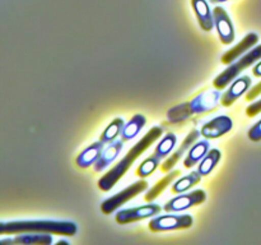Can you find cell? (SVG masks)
Segmentation results:
<instances>
[{
  "instance_id": "6da1fadb",
  "label": "cell",
  "mask_w": 261,
  "mask_h": 245,
  "mask_svg": "<svg viewBox=\"0 0 261 245\" xmlns=\"http://www.w3.org/2000/svg\"><path fill=\"white\" fill-rule=\"evenodd\" d=\"M162 134L163 129L161 127H153L152 129L148 130L147 134H145L142 139L138 140V142L135 143L134 147L130 148L129 152L126 153V156H125L119 163H116L109 173L105 174V175L99 179L98 188L103 191H109L110 189L114 188V186L116 185L117 181L127 173V170H129L130 167H132V165L137 161V158L139 157V156H142Z\"/></svg>"
},
{
  "instance_id": "7a4b0ae2",
  "label": "cell",
  "mask_w": 261,
  "mask_h": 245,
  "mask_svg": "<svg viewBox=\"0 0 261 245\" xmlns=\"http://www.w3.org/2000/svg\"><path fill=\"white\" fill-rule=\"evenodd\" d=\"M76 225L71 221H55V219H32V221L0 222V235L23 234V232H48V234L74 236Z\"/></svg>"
},
{
  "instance_id": "3957f363",
  "label": "cell",
  "mask_w": 261,
  "mask_h": 245,
  "mask_svg": "<svg viewBox=\"0 0 261 245\" xmlns=\"http://www.w3.org/2000/svg\"><path fill=\"white\" fill-rule=\"evenodd\" d=\"M221 97L222 96L219 89L203 92V93L198 94V96H196L195 99L191 100V101L177 105V106L168 110V121L175 124V122H181L184 121V120H188L189 117L193 116V115L212 111V110L216 109V107L218 106L219 99H221Z\"/></svg>"
},
{
  "instance_id": "277c9868",
  "label": "cell",
  "mask_w": 261,
  "mask_h": 245,
  "mask_svg": "<svg viewBox=\"0 0 261 245\" xmlns=\"http://www.w3.org/2000/svg\"><path fill=\"white\" fill-rule=\"evenodd\" d=\"M260 59L261 45H257L255 46V48H252L249 53L245 54L241 59L229 64L228 68L224 71H222V73L213 81L214 88L219 89V91H221V89H224L229 83H232V82L234 81V78H236L242 70H245V69H247L249 66H251L252 64H255V61L260 60Z\"/></svg>"
},
{
  "instance_id": "5b68a950",
  "label": "cell",
  "mask_w": 261,
  "mask_h": 245,
  "mask_svg": "<svg viewBox=\"0 0 261 245\" xmlns=\"http://www.w3.org/2000/svg\"><path fill=\"white\" fill-rule=\"evenodd\" d=\"M148 189V183L143 179L135 181L134 184H132L130 186H127L124 190L119 191L115 195H112L111 198L106 199L105 202H102L101 204V211L103 214H111L112 212L116 211L117 208L125 204L126 202H129L130 199L135 198L137 195L142 194L143 191H145Z\"/></svg>"
},
{
  "instance_id": "8992f818",
  "label": "cell",
  "mask_w": 261,
  "mask_h": 245,
  "mask_svg": "<svg viewBox=\"0 0 261 245\" xmlns=\"http://www.w3.org/2000/svg\"><path fill=\"white\" fill-rule=\"evenodd\" d=\"M194 218L190 214H166L152 218L148 224L149 230L153 232L171 231V230H182L193 226Z\"/></svg>"
},
{
  "instance_id": "52a82bcc",
  "label": "cell",
  "mask_w": 261,
  "mask_h": 245,
  "mask_svg": "<svg viewBox=\"0 0 261 245\" xmlns=\"http://www.w3.org/2000/svg\"><path fill=\"white\" fill-rule=\"evenodd\" d=\"M205 201V191L201 190V189H196V190L191 191V193L181 194V195L175 197L171 201H168L163 208H165L166 212H181L191 208L194 206H199V204L204 203Z\"/></svg>"
},
{
  "instance_id": "ba28073f",
  "label": "cell",
  "mask_w": 261,
  "mask_h": 245,
  "mask_svg": "<svg viewBox=\"0 0 261 245\" xmlns=\"http://www.w3.org/2000/svg\"><path fill=\"white\" fill-rule=\"evenodd\" d=\"M162 211L158 204H145L142 207H135V208H129V209H122L116 213V222L119 225H127L132 224V222L140 221V219L149 218V217L155 216L160 212Z\"/></svg>"
},
{
  "instance_id": "9c48e42d",
  "label": "cell",
  "mask_w": 261,
  "mask_h": 245,
  "mask_svg": "<svg viewBox=\"0 0 261 245\" xmlns=\"http://www.w3.org/2000/svg\"><path fill=\"white\" fill-rule=\"evenodd\" d=\"M214 24L218 31L219 38L223 45H229L234 41V27L232 24L231 18L228 17L226 10L222 7H216L213 10Z\"/></svg>"
},
{
  "instance_id": "30bf717a",
  "label": "cell",
  "mask_w": 261,
  "mask_h": 245,
  "mask_svg": "<svg viewBox=\"0 0 261 245\" xmlns=\"http://www.w3.org/2000/svg\"><path fill=\"white\" fill-rule=\"evenodd\" d=\"M232 127H233V121H232L231 117L221 115V116L214 117L213 120L204 124L200 133L206 139H216V138H219L231 132Z\"/></svg>"
},
{
  "instance_id": "8fae6325",
  "label": "cell",
  "mask_w": 261,
  "mask_h": 245,
  "mask_svg": "<svg viewBox=\"0 0 261 245\" xmlns=\"http://www.w3.org/2000/svg\"><path fill=\"white\" fill-rule=\"evenodd\" d=\"M200 135H201V133L199 132V130H196V129L191 130V132L186 135V138L184 139V142L181 143L180 147H178L177 150H176L175 152H173L172 155H171L170 157L165 161V162L161 163V170H162L163 173H168V171L172 170L173 166L177 165L178 161L181 160V157L184 156V153L188 152V150H190V148L193 147L194 143L198 140V138L200 137Z\"/></svg>"
},
{
  "instance_id": "7c38bea8",
  "label": "cell",
  "mask_w": 261,
  "mask_h": 245,
  "mask_svg": "<svg viewBox=\"0 0 261 245\" xmlns=\"http://www.w3.org/2000/svg\"><path fill=\"white\" fill-rule=\"evenodd\" d=\"M53 241V236L48 232H23L22 235H17L13 239L0 240V245H50Z\"/></svg>"
},
{
  "instance_id": "4fadbf2b",
  "label": "cell",
  "mask_w": 261,
  "mask_h": 245,
  "mask_svg": "<svg viewBox=\"0 0 261 245\" xmlns=\"http://www.w3.org/2000/svg\"><path fill=\"white\" fill-rule=\"evenodd\" d=\"M250 86H251V78L249 76L240 77L239 79L231 84L228 89L222 94L221 97V105L224 107H229L232 104L237 101L245 92L249 91Z\"/></svg>"
},
{
  "instance_id": "5bb4252c",
  "label": "cell",
  "mask_w": 261,
  "mask_h": 245,
  "mask_svg": "<svg viewBox=\"0 0 261 245\" xmlns=\"http://www.w3.org/2000/svg\"><path fill=\"white\" fill-rule=\"evenodd\" d=\"M259 41V36L256 33H249L247 36H245L240 43H237L234 47H232L231 50H228L227 53L223 54V56L221 58L222 64H232L233 61H236V59H239L240 56L244 55L246 51H249L250 48L254 47L255 45Z\"/></svg>"
},
{
  "instance_id": "9a60e30c",
  "label": "cell",
  "mask_w": 261,
  "mask_h": 245,
  "mask_svg": "<svg viewBox=\"0 0 261 245\" xmlns=\"http://www.w3.org/2000/svg\"><path fill=\"white\" fill-rule=\"evenodd\" d=\"M105 144H106V143H103L102 140H98V142L92 143L89 147H87L86 150L82 151L78 155V157L75 158L76 166L81 168H88L91 167L92 165H96L98 158L101 157Z\"/></svg>"
},
{
  "instance_id": "2e32d148",
  "label": "cell",
  "mask_w": 261,
  "mask_h": 245,
  "mask_svg": "<svg viewBox=\"0 0 261 245\" xmlns=\"http://www.w3.org/2000/svg\"><path fill=\"white\" fill-rule=\"evenodd\" d=\"M191 5H193V9L195 12L201 30L205 32H211L216 24H214V15L209 8L208 2L206 0H191Z\"/></svg>"
},
{
  "instance_id": "e0dca14e",
  "label": "cell",
  "mask_w": 261,
  "mask_h": 245,
  "mask_svg": "<svg viewBox=\"0 0 261 245\" xmlns=\"http://www.w3.org/2000/svg\"><path fill=\"white\" fill-rule=\"evenodd\" d=\"M124 140H114V142L109 143L107 147L103 148L102 151L101 157L98 158V161L94 165V171L96 173H102L106 167H109L112 162L117 158L119 153L121 152L122 147H124Z\"/></svg>"
},
{
  "instance_id": "ac0fdd59",
  "label": "cell",
  "mask_w": 261,
  "mask_h": 245,
  "mask_svg": "<svg viewBox=\"0 0 261 245\" xmlns=\"http://www.w3.org/2000/svg\"><path fill=\"white\" fill-rule=\"evenodd\" d=\"M180 174H181L180 170H173L171 171V173H168L167 175L163 176L162 179H160V180L153 185V188H150L149 190L147 191V194H145V202L152 203L155 198H158V197L166 190V188H167L170 184L173 183V180H175L177 176H180Z\"/></svg>"
},
{
  "instance_id": "d6986e66",
  "label": "cell",
  "mask_w": 261,
  "mask_h": 245,
  "mask_svg": "<svg viewBox=\"0 0 261 245\" xmlns=\"http://www.w3.org/2000/svg\"><path fill=\"white\" fill-rule=\"evenodd\" d=\"M209 152V142L208 139L200 140V142H196L193 147L189 150L188 156L184 160V166L186 168L194 167V165H196L198 162H200L204 157L206 156V153Z\"/></svg>"
},
{
  "instance_id": "ffe728a7",
  "label": "cell",
  "mask_w": 261,
  "mask_h": 245,
  "mask_svg": "<svg viewBox=\"0 0 261 245\" xmlns=\"http://www.w3.org/2000/svg\"><path fill=\"white\" fill-rule=\"evenodd\" d=\"M147 124V119L143 115L137 114L124 125L121 132V139L124 142H127V140H132L133 138L137 137L139 134L140 130L144 128V125Z\"/></svg>"
},
{
  "instance_id": "44dd1931",
  "label": "cell",
  "mask_w": 261,
  "mask_h": 245,
  "mask_svg": "<svg viewBox=\"0 0 261 245\" xmlns=\"http://www.w3.org/2000/svg\"><path fill=\"white\" fill-rule=\"evenodd\" d=\"M221 151L217 150V148H213V150L209 151V152L206 153L205 157H204L203 160L200 161V163H199L198 171L200 173V175H209V174L214 170V167L218 165L219 160H221Z\"/></svg>"
},
{
  "instance_id": "7402d4cb",
  "label": "cell",
  "mask_w": 261,
  "mask_h": 245,
  "mask_svg": "<svg viewBox=\"0 0 261 245\" xmlns=\"http://www.w3.org/2000/svg\"><path fill=\"white\" fill-rule=\"evenodd\" d=\"M200 179H201L200 173H199V171H193V173L184 176V178H181L180 180H177L175 184H173L172 193L180 194V193H184V191L189 190V189L193 188L194 185L200 183Z\"/></svg>"
},
{
  "instance_id": "603a6c76",
  "label": "cell",
  "mask_w": 261,
  "mask_h": 245,
  "mask_svg": "<svg viewBox=\"0 0 261 245\" xmlns=\"http://www.w3.org/2000/svg\"><path fill=\"white\" fill-rule=\"evenodd\" d=\"M125 121L121 117H116V119L112 120L109 124V127L103 130L101 135H99V140H102L103 143H111L114 142L117 138V135H121L122 128H124Z\"/></svg>"
},
{
  "instance_id": "cb8c5ba5",
  "label": "cell",
  "mask_w": 261,
  "mask_h": 245,
  "mask_svg": "<svg viewBox=\"0 0 261 245\" xmlns=\"http://www.w3.org/2000/svg\"><path fill=\"white\" fill-rule=\"evenodd\" d=\"M176 143H177V137H176L173 133H167V134L163 137V139L158 143L157 147L154 148V155L158 156L161 160H163V158H166L171 152H172Z\"/></svg>"
},
{
  "instance_id": "d4e9b609",
  "label": "cell",
  "mask_w": 261,
  "mask_h": 245,
  "mask_svg": "<svg viewBox=\"0 0 261 245\" xmlns=\"http://www.w3.org/2000/svg\"><path fill=\"white\" fill-rule=\"evenodd\" d=\"M160 162H161V158L153 153L152 156L145 158V160L140 163L139 167L137 168V175L139 176L140 179L147 178V176H149L150 174L154 173L155 168H157L158 165H160Z\"/></svg>"
},
{
  "instance_id": "484cf974",
  "label": "cell",
  "mask_w": 261,
  "mask_h": 245,
  "mask_svg": "<svg viewBox=\"0 0 261 245\" xmlns=\"http://www.w3.org/2000/svg\"><path fill=\"white\" fill-rule=\"evenodd\" d=\"M249 138L252 142H259L261 140V120L252 125L251 129L249 130Z\"/></svg>"
},
{
  "instance_id": "4316f807",
  "label": "cell",
  "mask_w": 261,
  "mask_h": 245,
  "mask_svg": "<svg viewBox=\"0 0 261 245\" xmlns=\"http://www.w3.org/2000/svg\"><path fill=\"white\" fill-rule=\"evenodd\" d=\"M260 112H261V100H259V101H255L254 104H251L250 106H247V109H246L247 116H250V117L256 116V115L260 114Z\"/></svg>"
},
{
  "instance_id": "83f0119b",
  "label": "cell",
  "mask_w": 261,
  "mask_h": 245,
  "mask_svg": "<svg viewBox=\"0 0 261 245\" xmlns=\"http://www.w3.org/2000/svg\"><path fill=\"white\" fill-rule=\"evenodd\" d=\"M260 94H261V82H259L256 86H254L249 92H247L246 100L247 101H254V100L256 99L257 96H260Z\"/></svg>"
},
{
  "instance_id": "f1b7e54d",
  "label": "cell",
  "mask_w": 261,
  "mask_h": 245,
  "mask_svg": "<svg viewBox=\"0 0 261 245\" xmlns=\"http://www.w3.org/2000/svg\"><path fill=\"white\" fill-rule=\"evenodd\" d=\"M252 73H254L255 77H261V61H259V63L254 66Z\"/></svg>"
},
{
  "instance_id": "f546056e",
  "label": "cell",
  "mask_w": 261,
  "mask_h": 245,
  "mask_svg": "<svg viewBox=\"0 0 261 245\" xmlns=\"http://www.w3.org/2000/svg\"><path fill=\"white\" fill-rule=\"evenodd\" d=\"M63 244H69V242L65 241V240H60V241L56 242V245H63Z\"/></svg>"
},
{
  "instance_id": "4dcf8cb0",
  "label": "cell",
  "mask_w": 261,
  "mask_h": 245,
  "mask_svg": "<svg viewBox=\"0 0 261 245\" xmlns=\"http://www.w3.org/2000/svg\"><path fill=\"white\" fill-rule=\"evenodd\" d=\"M227 2V0H211V3H213V4H217V3H224Z\"/></svg>"
}]
</instances>
